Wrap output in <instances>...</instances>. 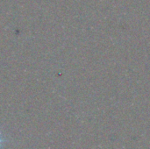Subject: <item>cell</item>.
I'll return each instance as SVG.
<instances>
[{
  "label": "cell",
  "instance_id": "obj_1",
  "mask_svg": "<svg viewBox=\"0 0 150 149\" xmlns=\"http://www.w3.org/2000/svg\"><path fill=\"white\" fill-rule=\"evenodd\" d=\"M8 142V140L6 139V137H4L0 130V149L4 148V147L7 144Z\"/></svg>",
  "mask_w": 150,
  "mask_h": 149
}]
</instances>
